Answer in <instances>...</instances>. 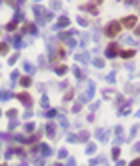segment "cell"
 I'll list each match as a JSON object with an SVG mask.
<instances>
[{"mask_svg": "<svg viewBox=\"0 0 140 166\" xmlns=\"http://www.w3.org/2000/svg\"><path fill=\"white\" fill-rule=\"evenodd\" d=\"M40 106H44V108L48 106V98H46V96H42V100H40Z\"/></svg>", "mask_w": 140, "mask_h": 166, "instance_id": "7402d4cb", "label": "cell"}, {"mask_svg": "<svg viewBox=\"0 0 140 166\" xmlns=\"http://www.w3.org/2000/svg\"><path fill=\"white\" fill-rule=\"evenodd\" d=\"M22 34H36V26L34 24H24L22 26Z\"/></svg>", "mask_w": 140, "mask_h": 166, "instance_id": "8992f818", "label": "cell"}, {"mask_svg": "<svg viewBox=\"0 0 140 166\" xmlns=\"http://www.w3.org/2000/svg\"><path fill=\"white\" fill-rule=\"evenodd\" d=\"M64 98H66V100H72V98H74V90H68V94H66Z\"/></svg>", "mask_w": 140, "mask_h": 166, "instance_id": "cb8c5ba5", "label": "cell"}, {"mask_svg": "<svg viewBox=\"0 0 140 166\" xmlns=\"http://www.w3.org/2000/svg\"><path fill=\"white\" fill-rule=\"evenodd\" d=\"M68 18L66 16H62V18H58V22H56V28H64V26H68Z\"/></svg>", "mask_w": 140, "mask_h": 166, "instance_id": "9c48e42d", "label": "cell"}, {"mask_svg": "<svg viewBox=\"0 0 140 166\" xmlns=\"http://www.w3.org/2000/svg\"><path fill=\"white\" fill-rule=\"evenodd\" d=\"M58 120H60V126H62V128H68V120H66L64 116H60Z\"/></svg>", "mask_w": 140, "mask_h": 166, "instance_id": "ac0fdd59", "label": "cell"}, {"mask_svg": "<svg viewBox=\"0 0 140 166\" xmlns=\"http://www.w3.org/2000/svg\"><path fill=\"white\" fill-rule=\"evenodd\" d=\"M46 134L50 136V138H54V136H56V126H54L52 122H50V124H46Z\"/></svg>", "mask_w": 140, "mask_h": 166, "instance_id": "ba28073f", "label": "cell"}, {"mask_svg": "<svg viewBox=\"0 0 140 166\" xmlns=\"http://www.w3.org/2000/svg\"><path fill=\"white\" fill-rule=\"evenodd\" d=\"M134 54H136V50H122V52H120L122 58H132Z\"/></svg>", "mask_w": 140, "mask_h": 166, "instance_id": "4fadbf2b", "label": "cell"}, {"mask_svg": "<svg viewBox=\"0 0 140 166\" xmlns=\"http://www.w3.org/2000/svg\"><path fill=\"white\" fill-rule=\"evenodd\" d=\"M12 44H14V48H22V38L20 36H14L12 38Z\"/></svg>", "mask_w": 140, "mask_h": 166, "instance_id": "9a60e30c", "label": "cell"}, {"mask_svg": "<svg viewBox=\"0 0 140 166\" xmlns=\"http://www.w3.org/2000/svg\"><path fill=\"white\" fill-rule=\"evenodd\" d=\"M112 156H114V158H118V156H120V150H118V148H114V150H112Z\"/></svg>", "mask_w": 140, "mask_h": 166, "instance_id": "83f0119b", "label": "cell"}, {"mask_svg": "<svg viewBox=\"0 0 140 166\" xmlns=\"http://www.w3.org/2000/svg\"><path fill=\"white\" fill-rule=\"evenodd\" d=\"M76 58H78V60H82V62H84V60H88V56H86V54H78Z\"/></svg>", "mask_w": 140, "mask_h": 166, "instance_id": "484cf974", "label": "cell"}, {"mask_svg": "<svg viewBox=\"0 0 140 166\" xmlns=\"http://www.w3.org/2000/svg\"><path fill=\"white\" fill-rule=\"evenodd\" d=\"M54 70H56V74H66V70H68V68H66V66H56Z\"/></svg>", "mask_w": 140, "mask_h": 166, "instance_id": "e0dca14e", "label": "cell"}, {"mask_svg": "<svg viewBox=\"0 0 140 166\" xmlns=\"http://www.w3.org/2000/svg\"><path fill=\"white\" fill-rule=\"evenodd\" d=\"M20 84H22L24 88H28V86L32 84V78H30V76H22V78H20Z\"/></svg>", "mask_w": 140, "mask_h": 166, "instance_id": "30bf717a", "label": "cell"}, {"mask_svg": "<svg viewBox=\"0 0 140 166\" xmlns=\"http://www.w3.org/2000/svg\"><path fill=\"white\" fill-rule=\"evenodd\" d=\"M134 150H136V152H140V144H136V146H134Z\"/></svg>", "mask_w": 140, "mask_h": 166, "instance_id": "4dcf8cb0", "label": "cell"}, {"mask_svg": "<svg viewBox=\"0 0 140 166\" xmlns=\"http://www.w3.org/2000/svg\"><path fill=\"white\" fill-rule=\"evenodd\" d=\"M120 26H126V28H134L136 26V16H126L122 22H120Z\"/></svg>", "mask_w": 140, "mask_h": 166, "instance_id": "277c9868", "label": "cell"}, {"mask_svg": "<svg viewBox=\"0 0 140 166\" xmlns=\"http://www.w3.org/2000/svg\"><path fill=\"white\" fill-rule=\"evenodd\" d=\"M94 150H96V146H94V144H90V146H88V148H86V152H88V154H92Z\"/></svg>", "mask_w": 140, "mask_h": 166, "instance_id": "d4e9b609", "label": "cell"}, {"mask_svg": "<svg viewBox=\"0 0 140 166\" xmlns=\"http://www.w3.org/2000/svg\"><path fill=\"white\" fill-rule=\"evenodd\" d=\"M8 48H10V46H8V42H0V54L6 56V54H8Z\"/></svg>", "mask_w": 140, "mask_h": 166, "instance_id": "8fae6325", "label": "cell"}, {"mask_svg": "<svg viewBox=\"0 0 140 166\" xmlns=\"http://www.w3.org/2000/svg\"><path fill=\"white\" fill-rule=\"evenodd\" d=\"M0 166H6V164H0Z\"/></svg>", "mask_w": 140, "mask_h": 166, "instance_id": "d6a6232c", "label": "cell"}, {"mask_svg": "<svg viewBox=\"0 0 140 166\" xmlns=\"http://www.w3.org/2000/svg\"><path fill=\"white\" fill-rule=\"evenodd\" d=\"M134 34H136V36H140V26H136V30H134Z\"/></svg>", "mask_w": 140, "mask_h": 166, "instance_id": "f546056e", "label": "cell"}, {"mask_svg": "<svg viewBox=\"0 0 140 166\" xmlns=\"http://www.w3.org/2000/svg\"><path fill=\"white\" fill-rule=\"evenodd\" d=\"M14 94L12 92H8V90H0V100H8V98H12Z\"/></svg>", "mask_w": 140, "mask_h": 166, "instance_id": "7c38bea8", "label": "cell"}, {"mask_svg": "<svg viewBox=\"0 0 140 166\" xmlns=\"http://www.w3.org/2000/svg\"><path fill=\"white\" fill-rule=\"evenodd\" d=\"M20 20H22V12H16V14H14V20H12V22L16 24V22H20Z\"/></svg>", "mask_w": 140, "mask_h": 166, "instance_id": "ffe728a7", "label": "cell"}, {"mask_svg": "<svg viewBox=\"0 0 140 166\" xmlns=\"http://www.w3.org/2000/svg\"><path fill=\"white\" fill-rule=\"evenodd\" d=\"M130 166H140V158H136V160H134V162H132Z\"/></svg>", "mask_w": 140, "mask_h": 166, "instance_id": "f1b7e54d", "label": "cell"}, {"mask_svg": "<svg viewBox=\"0 0 140 166\" xmlns=\"http://www.w3.org/2000/svg\"><path fill=\"white\" fill-rule=\"evenodd\" d=\"M58 156H60V158H66V150H64V148H62V150H58Z\"/></svg>", "mask_w": 140, "mask_h": 166, "instance_id": "4316f807", "label": "cell"}, {"mask_svg": "<svg viewBox=\"0 0 140 166\" xmlns=\"http://www.w3.org/2000/svg\"><path fill=\"white\" fill-rule=\"evenodd\" d=\"M36 150H38V152H40V154H42V156H50V152H52V150L48 148L46 144H40V146H38Z\"/></svg>", "mask_w": 140, "mask_h": 166, "instance_id": "52a82bcc", "label": "cell"}, {"mask_svg": "<svg viewBox=\"0 0 140 166\" xmlns=\"http://www.w3.org/2000/svg\"><path fill=\"white\" fill-rule=\"evenodd\" d=\"M24 72H28V74H32V72H34V66L26 62V64H24Z\"/></svg>", "mask_w": 140, "mask_h": 166, "instance_id": "2e32d148", "label": "cell"}, {"mask_svg": "<svg viewBox=\"0 0 140 166\" xmlns=\"http://www.w3.org/2000/svg\"><path fill=\"white\" fill-rule=\"evenodd\" d=\"M0 34H2V28H0Z\"/></svg>", "mask_w": 140, "mask_h": 166, "instance_id": "1f68e13d", "label": "cell"}, {"mask_svg": "<svg viewBox=\"0 0 140 166\" xmlns=\"http://www.w3.org/2000/svg\"><path fill=\"white\" fill-rule=\"evenodd\" d=\"M118 54V44H108L106 46V56L108 58H114Z\"/></svg>", "mask_w": 140, "mask_h": 166, "instance_id": "5b68a950", "label": "cell"}, {"mask_svg": "<svg viewBox=\"0 0 140 166\" xmlns=\"http://www.w3.org/2000/svg\"><path fill=\"white\" fill-rule=\"evenodd\" d=\"M16 60H18V54H12L10 58H8V62H10V64H14V62H16Z\"/></svg>", "mask_w": 140, "mask_h": 166, "instance_id": "603a6c76", "label": "cell"}, {"mask_svg": "<svg viewBox=\"0 0 140 166\" xmlns=\"http://www.w3.org/2000/svg\"><path fill=\"white\" fill-rule=\"evenodd\" d=\"M56 166H60V164H56Z\"/></svg>", "mask_w": 140, "mask_h": 166, "instance_id": "836d02e7", "label": "cell"}, {"mask_svg": "<svg viewBox=\"0 0 140 166\" xmlns=\"http://www.w3.org/2000/svg\"><path fill=\"white\" fill-rule=\"evenodd\" d=\"M32 10H34V14H36V18H38V22H40V24H46L48 20L52 18V14H50V12H46L42 6H38V4H34V6H32Z\"/></svg>", "mask_w": 140, "mask_h": 166, "instance_id": "6da1fadb", "label": "cell"}, {"mask_svg": "<svg viewBox=\"0 0 140 166\" xmlns=\"http://www.w3.org/2000/svg\"><path fill=\"white\" fill-rule=\"evenodd\" d=\"M94 66L102 68V66H104V60H102V58H96V60H94Z\"/></svg>", "mask_w": 140, "mask_h": 166, "instance_id": "44dd1931", "label": "cell"}, {"mask_svg": "<svg viewBox=\"0 0 140 166\" xmlns=\"http://www.w3.org/2000/svg\"><path fill=\"white\" fill-rule=\"evenodd\" d=\"M120 30H122L120 22H110L108 26H106V36H108V38H114V36H116Z\"/></svg>", "mask_w": 140, "mask_h": 166, "instance_id": "7a4b0ae2", "label": "cell"}, {"mask_svg": "<svg viewBox=\"0 0 140 166\" xmlns=\"http://www.w3.org/2000/svg\"><path fill=\"white\" fill-rule=\"evenodd\" d=\"M14 96L20 100L22 104H26V106H30V104H32V98H30V94H28V92H20V94H14Z\"/></svg>", "mask_w": 140, "mask_h": 166, "instance_id": "3957f363", "label": "cell"}, {"mask_svg": "<svg viewBox=\"0 0 140 166\" xmlns=\"http://www.w3.org/2000/svg\"><path fill=\"white\" fill-rule=\"evenodd\" d=\"M6 116H8V120H16V116H18V110H14V108H10V110L6 112Z\"/></svg>", "mask_w": 140, "mask_h": 166, "instance_id": "5bb4252c", "label": "cell"}, {"mask_svg": "<svg viewBox=\"0 0 140 166\" xmlns=\"http://www.w3.org/2000/svg\"><path fill=\"white\" fill-rule=\"evenodd\" d=\"M24 130H26V132H34V124H32V122H28V124L24 126Z\"/></svg>", "mask_w": 140, "mask_h": 166, "instance_id": "d6986e66", "label": "cell"}]
</instances>
